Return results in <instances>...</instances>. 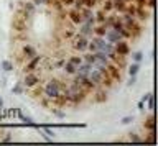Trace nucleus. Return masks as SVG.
Listing matches in <instances>:
<instances>
[{"mask_svg":"<svg viewBox=\"0 0 158 146\" xmlns=\"http://www.w3.org/2000/svg\"><path fill=\"white\" fill-rule=\"evenodd\" d=\"M64 89H66V85H63L58 79H51L46 85H44L43 94H44V97H48L49 100H53L54 97H58L61 94V90H64Z\"/></svg>","mask_w":158,"mask_h":146,"instance_id":"obj_1","label":"nucleus"},{"mask_svg":"<svg viewBox=\"0 0 158 146\" xmlns=\"http://www.w3.org/2000/svg\"><path fill=\"white\" fill-rule=\"evenodd\" d=\"M87 45H89V38L82 36V35H74L73 36V48L77 49L79 53L87 51Z\"/></svg>","mask_w":158,"mask_h":146,"instance_id":"obj_2","label":"nucleus"},{"mask_svg":"<svg viewBox=\"0 0 158 146\" xmlns=\"http://www.w3.org/2000/svg\"><path fill=\"white\" fill-rule=\"evenodd\" d=\"M12 30L17 31V33H25L28 30V23L25 18L18 17V15H13V20H12Z\"/></svg>","mask_w":158,"mask_h":146,"instance_id":"obj_3","label":"nucleus"},{"mask_svg":"<svg viewBox=\"0 0 158 146\" xmlns=\"http://www.w3.org/2000/svg\"><path fill=\"white\" fill-rule=\"evenodd\" d=\"M114 51H115V54L128 56L130 54V46H128V43L122 38V40H118L117 43H114Z\"/></svg>","mask_w":158,"mask_h":146,"instance_id":"obj_4","label":"nucleus"},{"mask_svg":"<svg viewBox=\"0 0 158 146\" xmlns=\"http://www.w3.org/2000/svg\"><path fill=\"white\" fill-rule=\"evenodd\" d=\"M23 84H25V87H28V89H31L33 85L40 84V77H38V74H35L33 71L27 72V74H25V79H23Z\"/></svg>","mask_w":158,"mask_h":146,"instance_id":"obj_5","label":"nucleus"},{"mask_svg":"<svg viewBox=\"0 0 158 146\" xmlns=\"http://www.w3.org/2000/svg\"><path fill=\"white\" fill-rule=\"evenodd\" d=\"M104 40L114 45V43H117L118 40H122V35H120L117 30H114V28H107V30H106V35H104Z\"/></svg>","mask_w":158,"mask_h":146,"instance_id":"obj_6","label":"nucleus"},{"mask_svg":"<svg viewBox=\"0 0 158 146\" xmlns=\"http://www.w3.org/2000/svg\"><path fill=\"white\" fill-rule=\"evenodd\" d=\"M68 18H69V22L73 23V25H81L82 23V17H81V12H79V8L74 7L73 10H69L68 12Z\"/></svg>","mask_w":158,"mask_h":146,"instance_id":"obj_7","label":"nucleus"},{"mask_svg":"<svg viewBox=\"0 0 158 146\" xmlns=\"http://www.w3.org/2000/svg\"><path fill=\"white\" fill-rule=\"evenodd\" d=\"M125 28L130 31V38H138V36L142 35V31H143V30H142V25H140L137 20H133L130 25H127Z\"/></svg>","mask_w":158,"mask_h":146,"instance_id":"obj_8","label":"nucleus"},{"mask_svg":"<svg viewBox=\"0 0 158 146\" xmlns=\"http://www.w3.org/2000/svg\"><path fill=\"white\" fill-rule=\"evenodd\" d=\"M106 69H107V74H109V76H110V77H112V79H114V81H120V79H122V74H120V69H118V67H117L115 64H114V62H109V64H107V67H106Z\"/></svg>","mask_w":158,"mask_h":146,"instance_id":"obj_9","label":"nucleus"},{"mask_svg":"<svg viewBox=\"0 0 158 146\" xmlns=\"http://www.w3.org/2000/svg\"><path fill=\"white\" fill-rule=\"evenodd\" d=\"M22 8H23V12L27 13V17H33L35 15V12H36V5H35L33 2H22Z\"/></svg>","mask_w":158,"mask_h":146,"instance_id":"obj_10","label":"nucleus"},{"mask_svg":"<svg viewBox=\"0 0 158 146\" xmlns=\"http://www.w3.org/2000/svg\"><path fill=\"white\" fill-rule=\"evenodd\" d=\"M143 128H145L147 131H153V130H156V120H155V115H150L148 118L143 121Z\"/></svg>","mask_w":158,"mask_h":146,"instance_id":"obj_11","label":"nucleus"},{"mask_svg":"<svg viewBox=\"0 0 158 146\" xmlns=\"http://www.w3.org/2000/svg\"><path fill=\"white\" fill-rule=\"evenodd\" d=\"M40 61H41V56H33L31 59H30L28 62H27V67H25V71L27 72H30V71H35L38 67V64H40Z\"/></svg>","mask_w":158,"mask_h":146,"instance_id":"obj_12","label":"nucleus"},{"mask_svg":"<svg viewBox=\"0 0 158 146\" xmlns=\"http://www.w3.org/2000/svg\"><path fill=\"white\" fill-rule=\"evenodd\" d=\"M22 54L27 57V59H31L33 56H36V49H35L33 46H30V45H25L22 48Z\"/></svg>","mask_w":158,"mask_h":146,"instance_id":"obj_13","label":"nucleus"},{"mask_svg":"<svg viewBox=\"0 0 158 146\" xmlns=\"http://www.w3.org/2000/svg\"><path fill=\"white\" fill-rule=\"evenodd\" d=\"M114 2V10H117L118 13H125L127 10V2H123V0H112Z\"/></svg>","mask_w":158,"mask_h":146,"instance_id":"obj_14","label":"nucleus"},{"mask_svg":"<svg viewBox=\"0 0 158 146\" xmlns=\"http://www.w3.org/2000/svg\"><path fill=\"white\" fill-rule=\"evenodd\" d=\"M94 102H96V104H104V102H107V92L106 90H96V94H94Z\"/></svg>","mask_w":158,"mask_h":146,"instance_id":"obj_15","label":"nucleus"},{"mask_svg":"<svg viewBox=\"0 0 158 146\" xmlns=\"http://www.w3.org/2000/svg\"><path fill=\"white\" fill-rule=\"evenodd\" d=\"M148 17H150V13H148L145 10V7H137L135 10V18H138V20H148Z\"/></svg>","mask_w":158,"mask_h":146,"instance_id":"obj_16","label":"nucleus"},{"mask_svg":"<svg viewBox=\"0 0 158 146\" xmlns=\"http://www.w3.org/2000/svg\"><path fill=\"white\" fill-rule=\"evenodd\" d=\"M44 5H48V7H53L56 12H61V10H64L63 3L59 2V0H44Z\"/></svg>","mask_w":158,"mask_h":146,"instance_id":"obj_17","label":"nucleus"},{"mask_svg":"<svg viewBox=\"0 0 158 146\" xmlns=\"http://www.w3.org/2000/svg\"><path fill=\"white\" fill-rule=\"evenodd\" d=\"M125 57L127 56H120V54H115V57L112 59V62L115 64L118 69H122V67H125L127 66V61H125Z\"/></svg>","mask_w":158,"mask_h":146,"instance_id":"obj_18","label":"nucleus"},{"mask_svg":"<svg viewBox=\"0 0 158 146\" xmlns=\"http://www.w3.org/2000/svg\"><path fill=\"white\" fill-rule=\"evenodd\" d=\"M106 30H107V26L104 25V23H99L97 26H94V28H92V35L102 36V38H104V35H106Z\"/></svg>","mask_w":158,"mask_h":146,"instance_id":"obj_19","label":"nucleus"},{"mask_svg":"<svg viewBox=\"0 0 158 146\" xmlns=\"http://www.w3.org/2000/svg\"><path fill=\"white\" fill-rule=\"evenodd\" d=\"M63 67H64V72H66V74H69V76H74L76 74V66L74 64H71V62L69 61H66L63 64Z\"/></svg>","mask_w":158,"mask_h":146,"instance_id":"obj_20","label":"nucleus"},{"mask_svg":"<svg viewBox=\"0 0 158 146\" xmlns=\"http://www.w3.org/2000/svg\"><path fill=\"white\" fill-rule=\"evenodd\" d=\"M101 3H102V10L106 13L114 10V2H112V0H101Z\"/></svg>","mask_w":158,"mask_h":146,"instance_id":"obj_21","label":"nucleus"},{"mask_svg":"<svg viewBox=\"0 0 158 146\" xmlns=\"http://www.w3.org/2000/svg\"><path fill=\"white\" fill-rule=\"evenodd\" d=\"M138 71H140V64L138 62H133L132 66H128V76H137Z\"/></svg>","mask_w":158,"mask_h":146,"instance_id":"obj_22","label":"nucleus"},{"mask_svg":"<svg viewBox=\"0 0 158 146\" xmlns=\"http://www.w3.org/2000/svg\"><path fill=\"white\" fill-rule=\"evenodd\" d=\"M2 69H3L5 72H12V71H13V62L8 61V59L2 61Z\"/></svg>","mask_w":158,"mask_h":146,"instance_id":"obj_23","label":"nucleus"},{"mask_svg":"<svg viewBox=\"0 0 158 146\" xmlns=\"http://www.w3.org/2000/svg\"><path fill=\"white\" fill-rule=\"evenodd\" d=\"M143 143H156V130H153V131H150V136L148 138H145V140H142Z\"/></svg>","mask_w":158,"mask_h":146,"instance_id":"obj_24","label":"nucleus"},{"mask_svg":"<svg viewBox=\"0 0 158 146\" xmlns=\"http://www.w3.org/2000/svg\"><path fill=\"white\" fill-rule=\"evenodd\" d=\"M106 15H107V13L104 12V10H101L97 15H94V18H96V22H99V23H104V22H106V18H107Z\"/></svg>","mask_w":158,"mask_h":146,"instance_id":"obj_25","label":"nucleus"},{"mask_svg":"<svg viewBox=\"0 0 158 146\" xmlns=\"http://www.w3.org/2000/svg\"><path fill=\"white\" fill-rule=\"evenodd\" d=\"M94 59H96V56H94V53H91V54H84L82 56V61L84 62H87V64H94Z\"/></svg>","mask_w":158,"mask_h":146,"instance_id":"obj_26","label":"nucleus"},{"mask_svg":"<svg viewBox=\"0 0 158 146\" xmlns=\"http://www.w3.org/2000/svg\"><path fill=\"white\" fill-rule=\"evenodd\" d=\"M69 62H71V64H74V66L77 67V66L82 62V56H71V57H69Z\"/></svg>","mask_w":158,"mask_h":146,"instance_id":"obj_27","label":"nucleus"},{"mask_svg":"<svg viewBox=\"0 0 158 146\" xmlns=\"http://www.w3.org/2000/svg\"><path fill=\"white\" fill-rule=\"evenodd\" d=\"M132 59L135 61V62H140V61L143 59V53H142V51H137V53H133V54H132Z\"/></svg>","mask_w":158,"mask_h":146,"instance_id":"obj_28","label":"nucleus"},{"mask_svg":"<svg viewBox=\"0 0 158 146\" xmlns=\"http://www.w3.org/2000/svg\"><path fill=\"white\" fill-rule=\"evenodd\" d=\"M74 35H76V31H74V30H64L63 31V38H66V40H71Z\"/></svg>","mask_w":158,"mask_h":146,"instance_id":"obj_29","label":"nucleus"},{"mask_svg":"<svg viewBox=\"0 0 158 146\" xmlns=\"http://www.w3.org/2000/svg\"><path fill=\"white\" fill-rule=\"evenodd\" d=\"M31 89H33V97H40V95H41V92H43V89H41V87H40V84L33 85Z\"/></svg>","mask_w":158,"mask_h":146,"instance_id":"obj_30","label":"nucleus"},{"mask_svg":"<svg viewBox=\"0 0 158 146\" xmlns=\"http://www.w3.org/2000/svg\"><path fill=\"white\" fill-rule=\"evenodd\" d=\"M147 102H148V110L153 112V110H155V97H153V94L150 95V99H148Z\"/></svg>","mask_w":158,"mask_h":146,"instance_id":"obj_31","label":"nucleus"},{"mask_svg":"<svg viewBox=\"0 0 158 146\" xmlns=\"http://www.w3.org/2000/svg\"><path fill=\"white\" fill-rule=\"evenodd\" d=\"M128 140L133 141V143H142V138H138L137 133H128Z\"/></svg>","mask_w":158,"mask_h":146,"instance_id":"obj_32","label":"nucleus"},{"mask_svg":"<svg viewBox=\"0 0 158 146\" xmlns=\"http://www.w3.org/2000/svg\"><path fill=\"white\" fill-rule=\"evenodd\" d=\"M96 3H97V0H84V7H87V8H94Z\"/></svg>","mask_w":158,"mask_h":146,"instance_id":"obj_33","label":"nucleus"},{"mask_svg":"<svg viewBox=\"0 0 158 146\" xmlns=\"http://www.w3.org/2000/svg\"><path fill=\"white\" fill-rule=\"evenodd\" d=\"M22 92H23V89H22V85H20V84H17V85H15V87H12V94H22Z\"/></svg>","mask_w":158,"mask_h":146,"instance_id":"obj_34","label":"nucleus"},{"mask_svg":"<svg viewBox=\"0 0 158 146\" xmlns=\"http://www.w3.org/2000/svg\"><path fill=\"white\" fill-rule=\"evenodd\" d=\"M59 2H61V3H63V7L66 8V7H71V5H73L74 0H59Z\"/></svg>","mask_w":158,"mask_h":146,"instance_id":"obj_35","label":"nucleus"},{"mask_svg":"<svg viewBox=\"0 0 158 146\" xmlns=\"http://www.w3.org/2000/svg\"><path fill=\"white\" fill-rule=\"evenodd\" d=\"M132 121H133V116H123V118H122L123 125H128V123H132Z\"/></svg>","mask_w":158,"mask_h":146,"instance_id":"obj_36","label":"nucleus"},{"mask_svg":"<svg viewBox=\"0 0 158 146\" xmlns=\"http://www.w3.org/2000/svg\"><path fill=\"white\" fill-rule=\"evenodd\" d=\"M43 131L49 136V138H54V131H53L51 128H43Z\"/></svg>","mask_w":158,"mask_h":146,"instance_id":"obj_37","label":"nucleus"},{"mask_svg":"<svg viewBox=\"0 0 158 146\" xmlns=\"http://www.w3.org/2000/svg\"><path fill=\"white\" fill-rule=\"evenodd\" d=\"M17 110H18V109H10V110L7 112V115H8V116H17Z\"/></svg>","mask_w":158,"mask_h":146,"instance_id":"obj_38","label":"nucleus"},{"mask_svg":"<svg viewBox=\"0 0 158 146\" xmlns=\"http://www.w3.org/2000/svg\"><path fill=\"white\" fill-rule=\"evenodd\" d=\"M53 113L56 116H59V118H63V116H64V112H59V110H54V109H53Z\"/></svg>","mask_w":158,"mask_h":146,"instance_id":"obj_39","label":"nucleus"},{"mask_svg":"<svg viewBox=\"0 0 158 146\" xmlns=\"http://www.w3.org/2000/svg\"><path fill=\"white\" fill-rule=\"evenodd\" d=\"M135 82H137V76H130V79H128V85L135 84Z\"/></svg>","mask_w":158,"mask_h":146,"instance_id":"obj_40","label":"nucleus"},{"mask_svg":"<svg viewBox=\"0 0 158 146\" xmlns=\"http://www.w3.org/2000/svg\"><path fill=\"white\" fill-rule=\"evenodd\" d=\"M35 5H44V0H31Z\"/></svg>","mask_w":158,"mask_h":146,"instance_id":"obj_41","label":"nucleus"},{"mask_svg":"<svg viewBox=\"0 0 158 146\" xmlns=\"http://www.w3.org/2000/svg\"><path fill=\"white\" fill-rule=\"evenodd\" d=\"M150 95H152V94H150V92H148V94H145V95H143V97H142V102H147L148 99H150Z\"/></svg>","mask_w":158,"mask_h":146,"instance_id":"obj_42","label":"nucleus"},{"mask_svg":"<svg viewBox=\"0 0 158 146\" xmlns=\"http://www.w3.org/2000/svg\"><path fill=\"white\" fill-rule=\"evenodd\" d=\"M143 107H145V102H138V109H140V110H143Z\"/></svg>","mask_w":158,"mask_h":146,"instance_id":"obj_43","label":"nucleus"},{"mask_svg":"<svg viewBox=\"0 0 158 146\" xmlns=\"http://www.w3.org/2000/svg\"><path fill=\"white\" fill-rule=\"evenodd\" d=\"M10 140H12V136H10V133H7V136H5V138H3V141H5V143H7V141H10Z\"/></svg>","mask_w":158,"mask_h":146,"instance_id":"obj_44","label":"nucleus"},{"mask_svg":"<svg viewBox=\"0 0 158 146\" xmlns=\"http://www.w3.org/2000/svg\"><path fill=\"white\" fill-rule=\"evenodd\" d=\"M3 107V100H2V97H0V109Z\"/></svg>","mask_w":158,"mask_h":146,"instance_id":"obj_45","label":"nucleus"},{"mask_svg":"<svg viewBox=\"0 0 158 146\" xmlns=\"http://www.w3.org/2000/svg\"><path fill=\"white\" fill-rule=\"evenodd\" d=\"M123 2H127V3H132V2H133V0H123Z\"/></svg>","mask_w":158,"mask_h":146,"instance_id":"obj_46","label":"nucleus"}]
</instances>
